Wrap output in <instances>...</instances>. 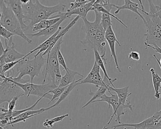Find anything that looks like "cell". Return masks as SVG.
I'll use <instances>...</instances> for the list:
<instances>
[{
  "mask_svg": "<svg viewBox=\"0 0 161 129\" xmlns=\"http://www.w3.org/2000/svg\"><path fill=\"white\" fill-rule=\"evenodd\" d=\"M95 2H96L95 0L90 1L88 3L80 8L75 9L71 12L64 13V15L67 17L68 18H69L73 15H77V16L80 17L82 19L86 18V15L88 12L90 11H93V5Z\"/></svg>",
  "mask_w": 161,
  "mask_h": 129,
  "instance_id": "cell-16",
  "label": "cell"
},
{
  "mask_svg": "<svg viewBox=\"0 0 161 129\" xmlns=\"http://www.w3.org/2000/svg\"><path fill=\"white\" fill-rule=\"evenodd\" d=\"M159 61H160V64H161V59H160V60H159Z\"/></svg>",
  "mask_w": 161,
  "mask_h": 129,
  "instance_id": "cell-47",
  "label": "cell"
},
{
  "mask_svg": "<svg viewBox=\"0 0 161 129\" xmlns=\"http://www.w3.org/2000/svg\"><path fill=\"white\" fill-rule=\"evenodd\" d=\"M146 42L144 44L151 45L153 47L161 48V33L149 27H146Z\"/></svg>",
  "mask_w": 161,
  "mask_h": 129,
  "instance_id": "cell-14",
  "label": "cell"
},
{
  "mask_svg": "<svg viewBox=\"0 0 161 129\" xmlns=\"http://www.w3.org/2000/svg\"><path fill=\"white\" fill-rule=\"evenodd\" d=\"M30 0L29 3L22 4L23 13L25 19L24 22L28 30L33 28L34 26L42 20H48L53 14L63 13L66 8L65 4L59 3L53 6H46L42 5L39 1Z\"/></svg>",
  "mask_w": 161,
  "mask_h": 129,
  "instance_id": "cell-1",
  "label": "cell"
},
{
  "mask_svg": "<svg viewBox=\"0 0 161 129\" xmlns=\"http://www.w3.org/2000/svg\"><path fill=\"white\" fill-rule=\"evenodd\" d=\"M0 35L3 37L4 39H6V40L9 41L14 36V34L9 31L4 27L1 26V27H0Z\"/></svg>",
  "mask_w": 161,
  "mask_h": 129,
  "instance_id": "cell-36",
  "label": "cell"
},
{
  "mask_svg": "<svg viewBox=\"0 0 161 129\" xmlns=\"http://www.w3.org/2000/svg\"><path fill=\"white\" fill-rule=\"evenodd\" d=\"M129 87H125L120 88H117L113 87L110 86L109 87V91H114L116 93L119 99V103L120 104H125L127 102V98L131 95V93H129Z\"/></svg>",
  "mask_w": 161,
  "mask_h": 129,
  "instance_id": "cell-24",
  "label": "cell"
},
{
  "mask_svg": "<svg viewBox=\"0 0 161 129\" xmlns=\"http://www.w3.org/2000/svg\"><path fill=\"white\" fill-rule=\"evenodd\" d=\"M89 0H76L74 2L71 3L70 4V7L67 10V12H70L75 9H78L85 5L89 2Z\"/></svg>",
  "mask_w": 161,
  "mask_h": 129,
  "instance_id": "cell-34",
  "label": "cell"
},
{
  "mask_svg": "<svg viewBox=\"0 0 161 129\" xmlns=\"http://www.w3.org/2000/svg\"><path fill=\"white\" fill-rule=\"evenodd\" d=\"M150 71L152 74V77L153 84L154 90V97L157 100L160 99L161 97V93L159 92V90L161 88V78L158 74L155 72L153 68H151L150 70Z\"/></svg>",
  "mask_w": 161,
  "mask_h": 129,
  "instance_id": "cell-25",
  "label": "cell"
},
{
  "mask_svg": "<svg viewBox=\"0 0 161 129\" xmlns=\"http://www.w3.org/2000/svg\"><path fill=\"white\" fill-rule=\"evenodd\" d=\"M57 58H58V62H59V64L62 66L65 71H67L68 69V68L66 64L65 60L64 58V56L61 52V50H59L58 53H57Z\"/></svg>",
  "mask_w": 161,
  "mask_h": 129,
  "instance_id": "cell-37",
  "label": "cell"
},
{
  "mask_svg": "<svg viewBox=\"0 0 161 129\" xmlns=\"http://www.w3.org/2000/svg\"><path fill=\"white\" fill-rule=\"evenodd\" d=\"M105 37L106 41L109 45V48H110V51H111V56L114 58L117 70L119 73H120L121 72V70L119 67L118 61L117 56L116 53L115 44L116 43H117L119 47H121V45L117 39L114 30L112 28V26H110L105 31Z\"/></svg>",
  "mask_w": 161,
  "mask_h": 129,
  "instance_id": "cell-12",
  "label": "cell"
},
{
  "mask_svg": "<svg viewBox=\"0 0 161 129\" xmlns=\"http://www.w3.org/2000/svg\"><path fill=\"white\" fill-rule=\"evenodd\" d=\"M113 129H116V128H113Z\"/></svg>",
  "mask_w": 161,
  "mask_h": 129,
  "instance_id": "cell-48",
  "label": "cell"
},
{
  "mask_svg": "<svg viewBox=\"0 0 161 129\" xmlns=\"http://www.w3.org/2000/svg\"><path fill=\"white\" fill-rule=\"evenodd\" d=\"M94 54H95V62L97 63L98 65L99 66L101 69L102 70L103 72V75H104V77H105V78H107L109 80V82H110L112 86L115 88V87L114 86V82L116 81L117 80V79L115 78V79H112V78L109 77L106 68H105V64H104L103 59H102L99 53H98V52L97 50H94Z\"/></svg>",
  "mask_w": 161,
  "mask_h": 129,
  "instance_id": "cell-27",
  "label": "cell"
},
{
  "mask_svg": "<svg viewBox=\"0 0 161 129\" xmlns=\"http://www.w3.org/2000/svg\"><path fill=\"white\" fill-rule=\"evenodd\" d=\"M158 121H159V123H161V115L160 116V117L158 119Z\"/></svg>",
  "mask_w": 161,
  "mask_h": 129,
  "instance_id": "cell-45",
  "label": "cell"
},
{
  "mask_svg": "<svg viewBox=\"0 0 161 129\" xmlns=\"http://www.w3.org/2000/svg\"><path fill=\"white\" fill-rule=\"evenodd\" d=\"M45 111H45V108H43L37 110H29V111H27V112L21 114L19 115L16 117L14 118L12 120V121L18 119L27 117L31 116H35L37 115L44 113Z\"/></svg>",
  "mask_w": 161,
  "mask_h": 129,
  "instance_id": "cell-31",
  "label": "cell"
},
{
  "mask_svg": "<svg viewBox=\"0 0 161 129\" xmlns=\"http://www.w3.org/2000/svg\"><path fill=\"white\" fill-rule=\"evenodd\" d=\"M139 4L130 1V0H125L124 1V4L122 6H117L116 5L115 8H117L116 11H115L114 14H117L119 13L121 10H128L131 11L133 13H135L136 14L138 15L143 20V22H145V20H144L143 16L142 14L139 13L138 10H140L142 11V9H140L138 7Z\"/></svg>",
  "mask_w": 161,
  "mask_h": 129,
  "instance_id": "cell-18",
  "label": "cell"
},
{
  "mask_svg": "<svg viewBox=\"0 0 161 129\" xmlns=\"http://www.w3.org/2000/svg\"><path fill=\"white\" fill-rule=\"evenodd\" d=\"M67 17H63L61 19L60 21L53 25L51 27L47 28V29H45L43 31H40L36 33L33 34H26L27 36H44V37H51V36H53L54 34L57 32V31L60 28V25L63 23V21H64L66 19Z\"/></svg>",
  "mask_w": 161,
  "mask_h": 129,
  "instance_id": "cell-19",
  "label": "cell"
},
{
  "mask_svg": "<svg viewBox=\"0 0 161 129\" xmlns=\"http://www.w3.org/2000/svg\"><path fill=\"white\" fill-rule=\"evenodd\" d=\"M145 46H146V49L147 48H151L152 49H153L155 52L157 53H159L161 54V48L158 47H153V46H151V45H147V44H145Z\"/></svg>",
  "mask_w": 161,
  "mask_h": 129,
  "instance_id": "cell-42",
  "label": "cell"
},
{
  "mask_svg": "<svg viewBox=\"0 0 161 129\" xmlns=\"http://www.w3.org/2000/svg\"><path fill=\"white\" fill-rule=\"evenodd\" d=\"M68 116V114H65V115H63L59 116H57L56 117L53 118L52 119V120L53 122L55 123H56V122L62 121L66 117H67Z\"/></svg>",
  "mask_w": 161,
  "mask_h": 129,
  "instance_id": "cell-41",
  "label": "cell"
},
{
  "mask_svg": "<svg viewBox=\"0 0 161 129\" xmlns=\"http://www.w3.org/2000/svg\"><path fill=\"white\" fill-rule=\"evenodd\" d=\"M83 79V78H81V79L75 81L74 82L72 83L71 84L68 86L67 87V88H66L64 91L63 92L62 95L60 96V98H59L57 102H56L54 104H53V105H52V106L47 107V108H45V111H47V110H50V109H52V108H53V107H56V106L59 105V104H60L62 102H63V101L70 94L71 91L73 90V89H74L76 86L79 85H80V81H81Z\"/></svg>",
  "mask_w": 161,
  "mask_h": 129,
  "instance_id": "cell-23",
  "label": "cell"
},
{
  "mask_svg": "<svg viewBox=\"0 0 161 129\" xmlns=\"http://www.w3.org/2000/svg\"><path fill=\"white\" fill-rule=\"evenodd\" d=\"M63 42V37H62L52 49L49 55L47 56V63L42 72L44 77L43 84H45L47 80L48 82L53 83L59 86L63 76L61 73L57 53L60 50Z\"/></svg>",
  "mask_w": 161,
  "mask_h": 129,
  "instance_id": "cell-3",
  "label": "cell"
},
{
  "mask_svg": "<svg viewBox=\"0 0 161 129\" xmlns=\"http://www.w3.org/2000/svg\"><path fill=\"white\" fill-rule=\"evenodd\" d=\"M129 58L130 59H132L135 61H139L140 59V54L137 52L132 51L129 53Z\"/></svg>",
  "mask_w": 161,
  "mask_h": 129,
  "instance_id": "cell-39",
  "label": "cell"
},
{
  "mask_svg": "<svg viewBox=\"0 0 161 129\" xmlns=\"http://www.w3.org/2000/svg\"><path fill=\"white\" fill-rule=\"evenodd\" d=\"M105 34V31L103 28L102 26L101 25L100 28L98 31L95 38L93 49L94 50H97L104 64H106L107 59L106 57V40Z\"/></svg>",
  "mask_w": 161,
  "mask_h": 129,
  "instance_id": "cell-11",
  "label": "cell"
},
{
  "mask_svg": "<svg viewBox=\"0 0 161 129\" xmlns=\"http://www.w3.org/2000/svg\"><path fill=\"white\" fill-rule=\"evenodd\" d=\"M102 129H108V127H104Z\"/></svg>",
  "mask_w": 161,
  "mask_h": 129,
  "instance_id": "cell-46",
  "label": "cell"
},
{
  "mask_svg": "<svg viewBox=\"0 0 161 129\" xmlns=\"http://www.w3.org/2000/svg\"><path fill=\"white\" fill-rule=\"evenodd\" d=\"M28 57V55L26 54V56L24 58H22V59H20L18 61L7 63L3 66H0V73H0L1 74L0 76H5V73L13 69L19 62H21L22 60H24Z\"/></svg>",
  "mask_w": 161,
  "mask_h": 129,
  "instance_id": "cell-30",
  "label": "cell"
},
{
  "mask_svg": "<svg viewBox=\"0 0 161 129\" xmlns=\"http://www.w3.org/2000/svg\"><path fill=\"white\" fill-rule=\"evenodd\" d=\"M80 18V17L79 16H76L75 18L73 19L66 26H65L64 28H63V29L60 31V32L58 33L57 36L53 39L52 43L51 44L49 48L45 52L42 53V55H43V56L46 55H47V56L49 55L52 49L53 48V47L56 45V43L59 41V39H60L61 37H64V36L74 26V25L77 23V21H78V20H79Z\"/></svg>",
  "mask_w": 161,
  "mask_h": 129,
  "instance_id": "cell-15",
  "label": "cell"
},
{
  "mask_svg": "<svg viewBox=\"0 0 161 129\" xmlns=\"http://www.w3.org/2000/svg\"><path fill=\"white\" fill-rule=\"evenodd\" d=\"M101 24L103 28L106 31V30L110 27L112 26V20L111 17L109 15L105 14H102Z\"/></svg>",
  "mask_w": 161,
  "mask_h": 129,
  "instance_id": "cell-33",
  "label": "cell"
},
{
  "mask_svg": "<svg viewBox=\"0 0 161 129\" xmlns=\"http://www.w3.org/2000/svg\"><path fill=\"white\" fill-rule=\"evenodd\" d=\"M4 2L14 12L15 15L19 21L23 31L25 32L28 30V27L24 22L25 17L23 13L22 4L20 0H4Z\"/></svg>",
  "mask_w": 161,
  "mask_h": 129,
  "instance_id": "cell-13",
  "label": "cell"
},
{
  "mask_svg": "<svg viewBox=\"0 0 161 129\" xmlns=\"http://www.w3.org/2000/svg\"><path fill=\"white\" fill-rule=\"evenodd\" d=\"M107 90H108V91H109V88L105 87H98V89L96 92H92V90H90L89 95L92 96V98L89 100V101L87 102L85 105H84L82 108H85L87 105H89L90 104H92V103L95 101L97 100V99L100 98L104 94H105V92Z\"/></svg>",
  "mask_w": 161,
  "mask_h": 129,
  "instance_id": "cell-29",
  "label": "cell"
},
{
  "mask_svg": "<svg viewBox=\"0 0 161 129\" xmlns=\"http://www.w3.org/2000/svg\"><path fill=\"white\" fill-rule=\"evenodd\" d=\"M100 69V68L95 61L91 71L86 77L80 81V84H91L96 86V87L98 88L100 87H105L109 88L110 85L106 84L101 76Z\"/></svg>",
  "mask_w": 161,
  "mask_h": 129,
  "instance_id": "cell-10",
  "label": "cell"
},
{
  "mask_svg": "<svg viewBox=\"0 0 161 129\" xmlns=\"http://www.w3.org/2000/svg\"><path fill=\"white\" fill-rule=\"evenodd\" d=\"M109 93L111 94V96H108L106 94H104L99 99L93 102L92 103L99 102H103L108 104V108H110V106H112L114 112L116 111L119 105V99L117 94H113L111 93V91H109Z\"/></svg>",
  "mask_w": 161,
  "mask_h": 129,
  "instance_id": "cell-20",
  "label": "cell"
},
{
  "mask_svg": "<svg viewBox=\"0 0 161 129\" xmlns=\"http://www.w3.org/2000/svg\"><path fill=\"white\" fill-rule=\"evenodd\" d=\"M62 18H61L45 20H42L34 26L33 28H32L33 31L34 32H38L40 31L47 29V28L52 26L53 25L56 24L57 22L60 21Z\"/></svg>",
  "mask_w": 161,
  "mask_h": 129,
  "instance_id": "cell-26",
  "label": "cell"
},
{
  "mask_svg": "<svg viewBox=\"0 0 161 129\" xmlns=\"http://www.w3.org/2000/svg\"><path fill=\"white\" fill-rule=\"evenodd\" d=\"M15 82L24 90L25 95L27 96V97H30L31 95H34L40 98H46L50 101L52 99L53 95L49 94L48 92L58 87L56 84L52 82L42 84H35L29 82L21 84L16 81Z\"/></svg>",
  "mask_w": 161,
  "mask_h": 129,
  "instance_id": "cell-7",
  "label": "cell"
},
{
  "mask_svg": "<svg viewBox=\"0 0 161 129\" xmlns=\"http://www.w3.org/2000/svg\"><path fill=\"white\" fill-rule=\"evenodd\" d=\"M19 98V97H15V98H14L9 103V104H8V110L9 112H13V111L15 110L16 102Z\"/></svg>",
  "mask_w": 161,
  "mask_h": 129,
  "instance_id": "cell-38",
  "label": "cell"
},
{
  "mask_svg": "<svg viewBox=\"0 0 161 129\" xmlns=\"http://www.w3.org/2000/svg\"><path fill=\"white\" fill-rule=\"evenodd\" d=\"M42 98H39L38 99L36 102L33 105H32L31 107L26 108V109H23V110H14V111H13V113H12V116H13V119L14 118L18 116L19 115L23 114V113H25V112H27V111H29V110H33V109H34V107L37 105V104L39 102V101H40V100H41Z\"/></svg>",
  "mask_w": 161,
  "mask_h": 129,
  "instance_id": "cell-35",
  "label": "cell"
},
{
  "mask_svg": "<svg viewBox=\"0 0 161 129\" xmlns=\"http://www.w3.org/2000/svg\"><path fill=\"white\" fill-rule=\"evenodd\" d=\"M47 63V59L44 58L42 53H40L32 60H30L29 57L19 62L14 68L18 73L15 77H13L15 81L21 84H25L31 81L33 83L36 77H38L41 69L45 66Z\"/></svg>",
  "mask_w": 161,
  "mask_h": 129,
  "instance_id": "cell-2",
  "label": "cell"
},
{
  "mask_svg": "<svg viewBox=\"0 0 161 129\" xmlns=\"http://www.w3.org/2000/svg\"><path fill=\"white\" fill-rule=\"evenodd\" d=\"M94 12L96 15V19L94 22L88 21L86 18L82 19L84 24L82 26L81 30L85 33L86 36L84 39L81 40L80 42L87 50L93 49L96 35L101 25L102 14L97 11H94Z\"/></svg>",
  "mask_w": 161,
  "mask_h": 129,
  "instance_id": "cell-6",
  "label": "cell"
},
{
  "mask_svg": "<svg viewBox=\"0 0 161 129\" xmlns=\"http://www.w3.org/2000/svg\"><path fill=\"white\" fill-rule=\"evenodd\" d=\"M130 111L133 112V108L130 101L128 100L126 104H119V106L117 108L116 111L113 112V115L111 116L110 120L107 123V125H109L110 124L114 116H115L116 122L117 121L119 124H120L121 123L120 121V116L125 115V113L130 112Z\"/></svg>",
  "mask_w": 161,
  "mask_h": 129,
  "instance_id": "cell-17",
  "label": "cell"
},
{
  "mask_svg": "<svg viewBox=\"0 0 161 129\" xmlns=\"http://www.w3.org/2000/svg\"><path fill=\"white\" fill-rule=\"evenodd\" d=\"M0 76V104L5 102L9 103L14 98L18 97L20 98L25 95L24 90L12 79L13 76Z\"/></svg>",
  "mask_w": 161,
  "mask_h": 129,
  "instance_id": "cell-5",
  "label": "cell"
},
{
  "mask_svg": "<svg viewBox=\"0 0 161 129\" xmlns=\"http://www.w3.org/2000/svg\"><path fill=\"white\" fill-rule=\"evenodd\" d=\"M76 75H79L83 78V75L80 74L77 71H73L68 68V70L66 71L65 74L62 77V79L60 81L59 87H66L71 84L72 83L76 81L75 76Z\"/></svg>",
  "mask_w": 161,
  "mask_h": 129,
  "instance_id": "cell-22",
  "label": "cell"
},
{
  "mask_svg": "<svg viewBox=\"0 0 161 129\" xmlns=\"http://www.w3.org/2000/svg\"><path fill=\"white\" fill-rule=\"evenodd\" d=\"M161 115V109L156 112L153 115L148 118L144 120L141 122L138 123H125L114 125L113 128H119L121 127H133L134 129H158L161 127V123H159L158 119Z\"/></svg>",
  "mask_w": 161,
  "mask_h": 129,
  "instance_id": "cell-9",
  "label": "cell"
},
{
  "mask_svg": "<svg viewBox=\"0 0 161 129\" xmlns=\"http://www.w3.org/2000/svg\"><path fill=\"white\" fill-rule=\"evenodd\" d=\"M54 123L51 119H46L43 123V126L47 129H51L53 127Z\"/></svg>",
  "mask_w": 161,
  "mask_h": 129,
  "instance_id": "cell-40",
  "label": "cell"
},
{
  "mask_svg": "<svg viewBox=\"0 0 161 129\" xmlns=\"http://www.w3.org/2000/svg\"><path fill=\"white\" fill-rule=\"evenodd\" d=\"M67 87H58L57 88H54L48 92L49 94H53V95L52 99L49 103L48 104H50L53 102L56 99H58Z\"/></svg>",
  "mask_w": 161,
  "mask_h": 129,
  "instance_id": "cell-32",
  "label": "cell"
},
{
  "mask_svg": "<svg viewBox=\"0 0 161 129\" xmlns=\"http://www.w3.org/2000/svg\"><path fill=\"white\" fill-rule=\"evenodd\" d=\"M1 50V55H2L4 53L5 49L4 48V47H3L1 40V50Z\"/></svg>",
  "mask_w": 161,
  "mask_h": 129,
  "instance_id": "cell-43",
  "label": "cell"
},
{
  "mask_svg": "<svg viewBox=\"0 0 161 129\" xmlns=\"http://www.w3.org/2000/svg\"><path fill=\"white\" fill-rule=\"evenodd\" d=\"M0 14L1 26L7 29L14 35L20 36L29 44H31L32 41L24 33L21 25L14 12L3 0L0 1Z\"/></svg>",
  "mask_w": 161,
  "mask_h": 129,
  "instance_id": "cell-4",
  "label": "cell"
},
{
  "mask_svg": "<svg viewBox=\"0 0 161 129\" xmlns=\"http://www.w3.org/2000/svg\"><path fill=\"white\" fill-rule=\"evenodd\" d=\"M63 29V27H60V28H59L58 31H57V32L56 33L54 34L53 36H51V37H49L46 40L45 42H43L42 44H40L38 47H37V48H35L34 49L32 50L29 53L27 54V55L28 56L29 55L33 53L34 52L38 50L39 51L34 56V57H36V56H38V55L40 54V53H44V52L46 51L49 48L51 44L52 43L53 41L54 38L57 36V35L58 34L59 32H60V31Z\"/></svg>",
  "mask_w": 161,
  "mask_h": 129,
  "instance_id": "cell-21",
  "label": "cell"
},
{
  "mask_svg": "<svg viewBox=\"0 0 161 129\" xmlns=\"http://www.w3.org/2000/svg\"><path fill=\"white\" fill-rule=\"evenodd\" d=\"M153 57H154V59L156 60V62H157V63H158V64H159V66H160V69H161V64H160V61H159V59L157 58V56H156V55H155V54H153Z\"/></svg>",
  "mask_w": 161,
  "mask_h": 129,
  "instance_id": "cell-44",
  "label": "cell"
},
{
  "mask_svg": "<svg viewBox=\"0 0 161 129\" xmlns=\"http://www.w3.org/2000/svg\"><path fill=\"white\" fill-rule=\"evenodd\" d=\"M97 11V12L102 13V14H105L109 15L110 16L112 17L115 19L116 20H117L121 25L124 26L125 28H128V26H127L126 24H124V22L122 21V20H120L116 16L114 15L112 13H111V11H110V10H107V9H105L104 7H103V6H102V5L100 3V0H97V1H96V2H95L93 7V11Z\"/></svg>",
  "mask_w": 161,
  "mask_h": 129,
  "instance_id": "cell-28",
  "label": "cell"
},
{
  "mask_svg": "<svg viewBox=\"0 0 161 129\" xmlns=\"http://www.w3.org/2000/svg\"><path fill=\"white\" fill-rule=\"evenodd\" d=\"M5 51L0 57V66H3L7 63L15 62L24 58L26 55L20 53L16 50V46L13 37L8 41L4 39Z\"/></svg>",
  "mask_w": 161,
  "mask_h": 129,
  "instance_id": "cell-8",
  "label": "cell"
}]
</instances>
